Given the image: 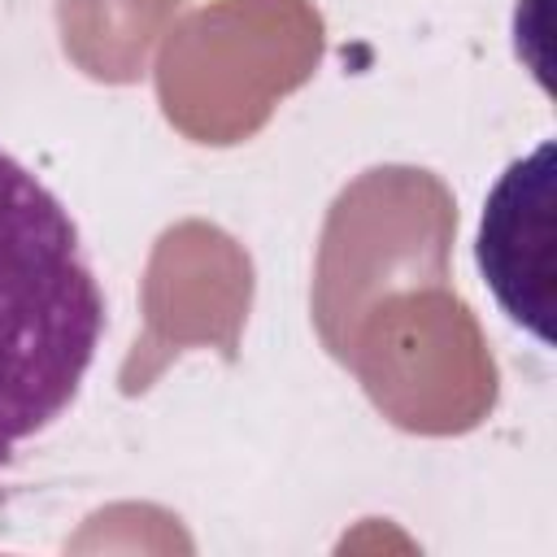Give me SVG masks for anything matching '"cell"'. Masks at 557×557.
Listing matches in <instances>:
<instances>
[{"label": "cell", "instance_id": "6da1fadb", "mask_svg": "<svg viewBox=\"0 0 557 557\" xmlns=\"http://www.w3.org/2000/svg\"><path fill=\"white\" fill-rule=\"evenodd\" d=\"M104 313L70 209L0 152V453L17 457L74 405Z\"/></svg>", "mask_w": 557, "mask_h": 557}, {"label": "cell", "instance_id": "7a4b0ae2", "mask_svg": "<svg viewBox=\"0 0 557 557\" xmlns=\"http://www.w3.org/2000/svg\"><path fill=\"white\" fill-rule=\"evenodd\" d=\"M483 283L496 305L553 344V144L544 139L531 157L513 161L492 187L474 244Z\"/></svg>", "mask_w": 557, "mask_h": 557}, {"label": "cell", "instance_id": "3957f363", "mask_svg": "<svg viewBox=\"0 0 557 557\" xmlns=\"http://www.w3.org/2000/svg\"><path fill=\"white\" fill-rule=\"evenodd\" d=\"M9 461H13V457H9V453H0V470H4V466H9Z\"/></svg>", "mask_w": 557, "mask_h": 557}]
</instances>
